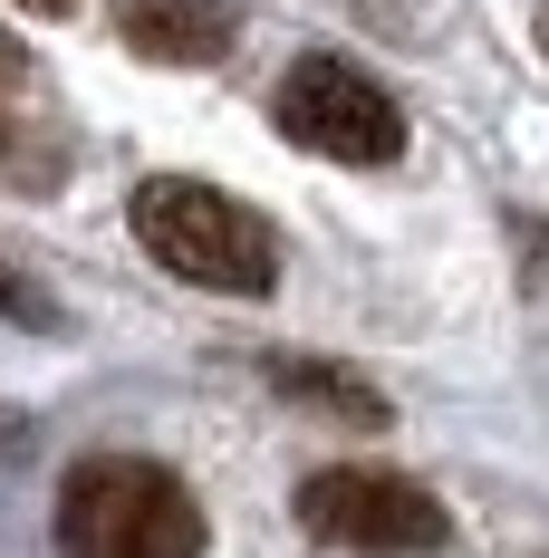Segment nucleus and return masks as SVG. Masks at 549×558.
<instances>
[{
  "label": "nucleus",
  "instance_id": "6e6552de",
  "mask_svg": "<svg viewBox=\"0 0 549 558\" xmlns=\"http://www.w3.org/2000/svg\"><path fill=\"white\" fill-rule=\"evenodd\" d=\"M10 10H29V20H58V10H77V0H10Z\"/></svg>",
  "mask_w": 549,
  "mask_h": 558
},
{
  "label": "nucleus",
  "instance_id": "7ed1b4c3",
  "mask_svg": "<svg viewBox=\"0 0 549 558\" xmlns=\"http://www.w3.org/2000/svg\"><path fill=\"white\" fill-rule=\"evenodd\" d=\"M271 116H279L289 145H309V155H329V165H395V155H405V107L337 49L289 58V77L271 87Z\"/></svg>",
  "mask_w": 549,
  "mask_h": 558
},
{
  "label": "nucleus",
  "instance_id": "39448f33",
  "mask_svg": "<svg viewBox=\"0 0 549 558\" xmlns=\"http://www.w3.org/2000/svg\"><path fill=\"white\" fill-rule=\"evenodd\" d=\"M231 0H116V39L155 68H213L231 49Z\"/></svg>",
  "mask_w": 549,
  "mask_h": 558
},
{
  "label": "nucleus",
  "instance_id": "20e7f679",
  "mask_svg": "<svg viewBox=\"0 0 549 558\" xmlns=\"http://www.w3.org/2000/svg\"><path fill=\"white\" fill-rule=\"evenodd\" d=\"M299 520L329 539V549H357V558H434L453 539V520L425 482L385 472V462H329L299 482Z\"/></svg>",
  "mask_w": 549,
  "mask_h": 558
},
{
  "label": "nucleus",
  "instance_id": "f257e3e1",
  "mask_svg": "<svg viewBox=\"0 0 549 558\" xmlns=\"http://www.w3.org/2000/svg\"><path fill=\"white\" fill-rule=\"evenodd\" d=\"M126 222H135V241H145L174 279L222 289V299H271V279H279V231L261 222L241 193L193 183V173H155V183H135Z\"/></svg>",
  "mask_w": 549,
  "mask_h": 558
},
{
  "label": "nucleus",
  "instance_id": "f03ea898",
  "mask_svg": "<svg viewBox=\"0 0 549 558\" xmlns=\"http://www.w3.org/2000/svg\"><path fill=\"white\" fill-rule=\"evenodd\" d=\"M68 558H203V501L145 452H87L58 482Z\"/></svg>",
  "mask_w": 549,
  "mask_h": 558
},
{
  "label": "nucleus",
  "instance_id": "0eeeda50",
  "mask_svg": "<svg viewBox=\"0 0 549 558\" xmlns=\"http://www.w3.org/2000/svg\"><path fill=\"white\" fill-rule=\"evenodd\" d=\"M0 308H10V318H29V328L49 318V308H39V299H29V289H20V279H10V270H0Z\"/></svg>",
  "mask_w": 549,
  "mask_h": 558
},
{
  "label": "nucleus",
  "instance_id": "423d86ee",
  "mask_svg": "<svg viewBox=\"0 0 549 558\" xmlns=\"http://www.w3.org/2000/svg\"><path fill=\"white\" fill-rule=\"evenodd\" d=\"M261 376H271L279 395H299V404H329V414H347V424H385V395L367 386V376H347V366H329V356H261Z\"/></svg>",
  "mask_w": 549,
  "mask_h": 558
}]
</instances>
